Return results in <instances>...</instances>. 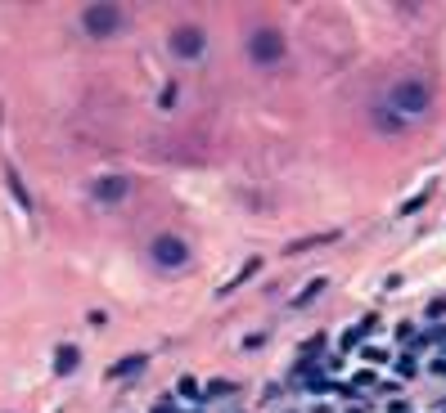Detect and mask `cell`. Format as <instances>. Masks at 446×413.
<instances>
[{"label": "cell", "instance_id": "6da1fadb", "mask_svg": "<svg viewBox=\"0 0 446 413\" xmlns=\"http://www.w3.org/2000/svg\"><path fill=\"white\" fill-rule=\"evenodd\" d=\"M429 103H433V85L420 81V76H406V81H397L392 94H388V108H392L397 117H406V121L424 117V112H429Z\"/></svg>", "mask_w": 446, "mask_h": 413}, {"label": "cell", "instance_id": "7a4b0ae2", "mask_svg": "<svg viewBox=\"0 0 446 413\" xmlns=\"http://www.w3.org/2000/svg\"><path fill=\"white\" fill-rule=\"evenodd\" d=\"M81 27H86L95 41H104V36H113V32L127 27V14H122L118 5H90L86 14H81Z\"/></svg>", "mask_w": 446, "mask_h": 413}, {"label": "cell", "instance_id": "3957f363", "mask_svg": "<svg viewBox=\"0 0 446 413\" xmlns=\"http://www.w3.org/2000/svg\"><path fill=\"white\" fill-rule=\"evenodd\" d=\"M154 261H158V265H167V270H180V265L189 261V247H185V238H176V234H163V238H154Z\"/></svg>", "mask_w": 446, "mask_h": 413}, {"label": "cell", "instance_id": "277c9868", "mask_svg": "<svg viewBox=\"0 0 446 413\" xmlns=\"http://www.w3.org/2000/svg\"><path fill=\"white\" fill-rule=\"evenodd\" d=\"M248 54H253L257 63H275V59L284 54V36H280V32H271V27H262V32H253Z\"/></svg>", "mask_w": 446, "mask_h": 413}, {"label": "cell", "instance_id": "5b68a950", "mask_svg": "<svg viewBox=\"0 0 446 413\" xmlns=\"http://www.w3.org/2000/svg\"><path fill=\"white\" fill-rule=\"evenodd\" d=\"M90 194L99 198V203H122V198L131 194V180L127 176H104V180H95V185H90Z\"/></svg>", "mask_w": 446, "mask_h": 413}, {"label": "cell", "instance_id": "8992f818", "mask_svg": "<svg viewBox=\"0 0 446 413\" xmlns=\"http://www.w3.org/2000/svg\"><path fill=\"white\" fill-rule=\"evenodd\" d=\"M172 50L180 54V59H198V54H203V32H198V27H176Z\"/></svg>", "mask_w": 446, "mask_h": 413}, {"label": "cell", "instance_id": "52a82bcc", "mask_svg": "<svg viewBox=\"0 0 446 413\" xmlns=\"http://www.w3.org/2000/svg\"><path fill=\"white\" fill-rule=\"evenodd\" d=\"M374 126H379V130H401L406 117H397L392 108H379V112H374Z\"/></svg>", "mask_w": 446, "mask_h": 413}, {"label": "cell", "instance_id": "ba28073f", "mask_svg": "<svg viewBox=\"0 0 446 413\" xmlns=\"http://www.w3.org/2000/svg\"><path fill=\"white\" fill-rule=\"evenodd\" d=\"M54 369H59V373H72V369H77V351H72V346H63L59 360H54Z\"/></svg>", "mask_w": 446, "mask_h": 413}]
</instances>
